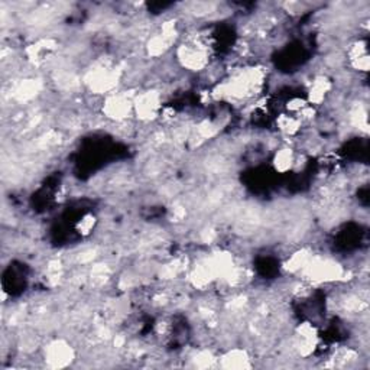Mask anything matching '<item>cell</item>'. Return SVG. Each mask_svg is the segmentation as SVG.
I'll return each mask as SVG.
<instances>
[{"label":"cell","instance_id":"cell-2","mask_svg":"<svg viewBox=\"0 0 370 370\" xmlns=\"http://www.w3.org/2000/svg\"><path fill=\"white\" fill-rule=\"evenodd\" d=\"M102 113L113 123L126 121L133 114V98L126 93H112L105 97Z\"/></svg>","mask_w":370,"mask_h":370},{"label":"cell","instance_id":"cell-1","mask_svg":"<svg viewBox=\"0 0 370 370\" xmlns=\"http://www.w3.org/2000/svg\"><path fill=\"white\" fill-rule=\"evenodd\" d=\"M162 109V93L157 88L142 91L133 97V114L143 123L159 119Z\"/></svg>","mask_w":370,"mask_h":370},{"label":"cell","instance_id":"cell-7","mask_svg":"<svg viewBox=\"0 0 370 370\" xmlns=\"http://www.w3.org/2000/svg\"><path fill=\"white\" fill-rule=\"evenodd\" d=\"M95 225H97V218H95V216H93V214H86V216L79 221V223H77V230H79V233H80L81 236H87V234H90V233L93 232V229L95 227Z\"/></svg>","mask_w":370,"mask_h":370},{"label":"cell","instance_id":"cell-5","mask_svg":"<svg viewBox=\"0 0 370 370\" xmlns=\"http://www.w3.org/2000/svg\"><path fill=\"white\" fill-rule=\"evenodd\" d=\"M303 125H304V123L295 114L281 113L277 117V128L286 138L298 136L301 133Z\"/></svg>","mask_w":370,"mask_h":370},{"label":"cell","instance_id":"cell-6","mask_svg":"<svg viewBox=\"0 0 370 370\" xmlns=\"http://www.w3.org/2000/svg\"><path fill=\"white\" fill-rule=\"evenodd\" d=\"M295 162H297V155H295V151L289 146H282L281 150L275 152L272 159V165L279 174H286L288 171L293 169Z\"/></svg>","mask_w":370,"mask_h":370},{"label":"cell","instance_id":"cell-4","mask_svg":"<svg viewBox=\"0 0 370 370\" xmlns=\"http://www.w3.org/2000/svg\"><path fill=\"white\" fill-rule=\"evenodd\" d=\"M218 366L223 369H251L253 363L248 350L243 348H232L218 356Z\"/></svg>","mask_w":370,"mask_h":370},{"label":"cell","instance_id":"cell-3","mask_svg":"<svg viewBox=\"0 0 370 370\" xmlns=\"http://www.w3.org/2000/svg\"><path fill=\"white\" fill-rule=\"evenodd\" d=\"M45 364L51 369H61L71 366L76 360V349L64 338H55L49 341L44 349Z\"/></svg>","mask_w":370,"mask_h":370}]
</instances>
